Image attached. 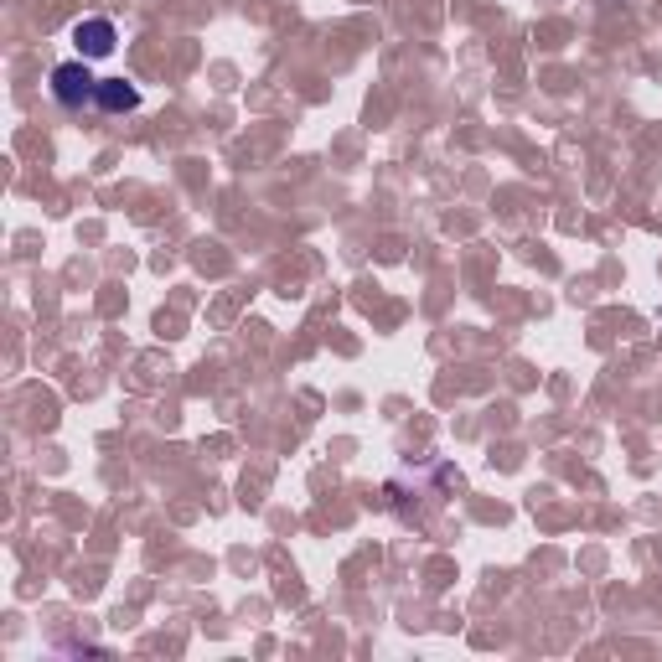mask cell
I'll use <instances>...</instances> for the list:
<instances>
[{
	"label": "cell",
	"mask_w": 662,
	"mask_h": 662,
	"mask_svg": "<svg viewBox=\"0 0 662 662\" xmlns=\"http://www.w3.org/2000/svg\"><path fill=\"white\" fill-rule=\"evenodd\" d=\"M52 94L63 109H83L99 94V78L88 73V63H63V68H52Z\"/></svg>",
	"instance_id": "1"
},
{
	"label": "cell",
	"mask_w": 662,
	"mask_h": 662,
	"mask_svg": "<svg viewBox=\"0 0 662 662\" xmlns=\"http://www.w3.org/2000/svg\"><path fill=\"white\" fill-rule=\"evenodd\" d=\"M73 42H78V52H83V63L88 57H109L114 52V21H104V16H94V21H78L73 26Z\"/></svg>",
	"instance_id": "2"
},
{
	"label": "cell",
	"mask_w": 662,
	"mask_h": 662,
	"mask_svg": "<svg viewBox=\"0 0 662 662\" xmlns=\"http://www.w3.org/2000/svg\"><path fill=\"white\" fill-rule=\"evenodd\" d=\"M94 104H99L104 114H125V109H135V104H140V94H135V88H130L125 78H99Z\"/></svg>",
	"instance_id": "3"
}]
</instances>
